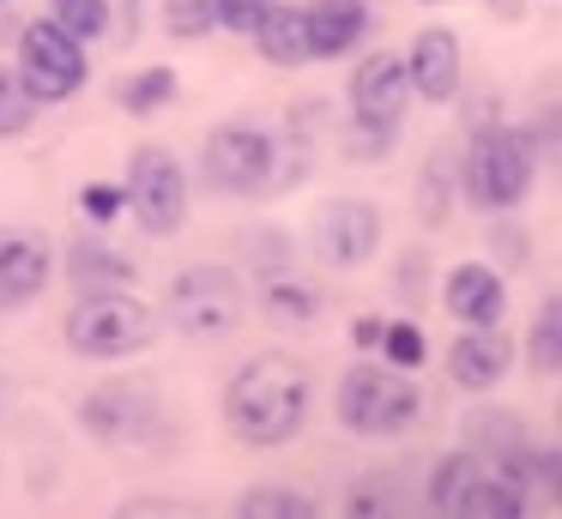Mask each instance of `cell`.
Returning a JSON list of instances; mask_svg holds the SVG:
<instances>
[{
  "mask_svg": "<svg viewBox=\"0 0 562 519\" xmlns=\"http://www.w3.org/2000/svg\"><path fill=\"white\" fill-rule=\"evenodd\" d=\"M308 369L284 350H267V357H248L243 369L224 386V422L243 447H284L296 429L308 422Z\"/></svg>",
  "mask_w": 562,
  "mask_h": 519,
  "instance_id": "cell-1",
  "label": "cell"
},
{
  "mask_svg": "<svg viewBox=\"0 0 562 519\" xmlns=\"http://www.w3.org/2000/svg\"><path fill=\"white\" fill-rule=\"evenodd\" d=\"M200 176L218 193H279L303 176V151L296 139H284L279 127H260V121H224L206 133V151H200Z\"/></svg>",
  "mask_w": 562,
  "mask_h": 519,
  "instance_id": "cell-2",
  "label": "cell"
},
{
  "mask_svg": "<svg viewBox=\"0 0 562 519\" xmlns=\"http://www.w3.org/2000/svg\"><path fill=\"white\" fill-rule=\"evenodd\" d=\"M151 338H158V314L139 296H127V284L79 290V302L67 308V345H74V357L115 362V357L146 350Z\"/></svg>",
  "mask_w": 562,
  "mask_h": 519,
  "instance_id": "cell-3",
  "label": "cell"
},
{
  "mask_svg": "<svg viewBox=\"0 0 562 519\" xmlns=\"http://www.w3.org/2000/svg\"><path fill=\"white\" fill-rule=\"evenodd\" d=\"M538 176V139L526 127H484L472 145H465L460 163V188L477 212H508L532 193Z\"/></svg>",
  "mask_w": 562,
  "mask_h": 519,
  "instance_id": "cell-4",
  "label": "cell"
},
{
  "mask_svg": "<svg viewBox=\"0 0 562 519\" xmlns=\"http://www.w3.org/2000/svg\"><path fill=\"white\" fill-rule=\"evenodd\" d=\"M333 405H339V422L351 435H405L424 417L417 381L405 369H393V362H357V369H345Z\"/></svg>",
  "mask_w": 562,
  "mask_h": 519,
  "instance_id": "cell-5",
  "label": "cell"
},
{
  "mask_svg": "<svg viewBox=\"0 0 562 519\" xmlns=\"http://www.w3.org/2000/svg\"><path fill=\"white\" fill-rule=\"evenodd\" d=\"M243 278L231 272V266H188V272H176L170 284V302H164V314H170V326L182 338H194V345H212V338H231L236 326H243Z\"/></svg>",
  "mask_w": 562,
  "mask_h": 519,
  "instance_id": "cell-6",
  "label": "cell"
},
{
  "mask_svg": "<svg viewBox=\"0 0 562 519\" xmlns=\"http://www.w3.org/2000/svg\"><path fill=\"white\" fill-rule=\"evenodd\" d=\"M91 79L86 67V43L67 36L55 19H37L19 31V84L31 91V103H61Z\"/></svg>",
  "mask_w": 562,
  "mask_h": 519,
  "instance_id": "cell-7",
  "label": "cell"
},
{
  "mask_svg": "<svg viewBox=\"0 0 562 519\" xmlns=\"http://www.w3.org/2000/svg\"><path fill=\"white\" fill-rule=\"evenodd\" d=\"M122 200H127V212L139 217V229H151V236H176V229L188 224V176H182V163H176L164 145H146V151L134 157V169H127Z\"/></svg>",
  "mask_w": 562,
  "mask_h": 519,
  "instance_id": "cell-8",
  "label": "cell"
},
{
  "mask_svg": "<svg viewBox=\"0 0 562 519\" xmlns=\"http://www.w3.org/2000/svg\"><path fill=\"white\" fill-rule=\"evenodd\" d=\"M412 103V84H405V60L400 55H369L351 72V127L363 133H400V115Z\"/></svg>",
  "mask_w": 562,
  "mask_h": 519,
  "instance_id": "cell-9",
  "label": "cell"
},
{
  "mask_svg": "<svg viewBox=\"0 0 562 519\" xmlns=\"http://www.w3.org/2000/svg\"><path fill=\"white\" fill-rule=\"evenodd\" d=\"M381 248V212L369 200H333L315 224V253L333 272H351Z\"/></svg>",
  "mask_w": 562,
  "mask_h": 519,
  "instance_id": "cell-10",
  "label": "cell"
},
{
  "mask_svg": "<svg viewBox=\"0 0 562 519\" xmlns=\"http://www.w3.org/2000/svg\"><path fill=\"white\" fill-rule=\"evenodd\" d=\"M400 60H405V84H412L424 103H453V91H460V36H453L448 24L417 31Z\"/></svg>",
  "mask_w": 562,
  "mask_h": 519,
  "instance_id": "cell-11",
  "label": "cell"
},
{
  "mask_svg": "<svg viewBox=\"0 0 562 519\" xmlns=\"http://www.w3.org/2000/svg\"><path fill=\"white\" fill-rule=\"evenodd\" d=\"M49 272H55V248L43 229H0V308L43 296Z\"/></svg>",
  "mask_w": 562,
  "mask_h": 519,
  "instance_id": "cell-12",
  "label": "cell"
},
{
  "mask_svg": "<svg viewBox=\"0 0 562 519\" xmlns=\"http://www.w3.org/2000/svg\"><path fill=\"white\" fill-rule=\"evenodd\" d=\"M151 386L146 381H103L98 393L79 405V417H86L91 435H103V441H127V435H139L151 422Z\"/></svg>",
  "mask_w": 562,
  "mask_h": 519,
  "instance_id": "cell-13",
  "label": "cell"
},
{
  "mask_svg": "<svg viewBox=\"0 0 562 519\" xmlns=\"http://www.w3.org/2000/svg\"><path fill=\"white\" fill-rule=\"evenodd\" d=\"M441 308H448L460 326H496L502 308H508L502 272H490V266H477V260L453 266L448 284H441Z\"/></svg>",
  "mask_w": 562,
  "mask_h": 519,
  "instance_id": "cell-14",
  "label": "cell"
},
{
  "mask_svg": "<svg viewBox=\"0 0 562 519\" xmlns=\"http://www.w3.org/2000/svg\"><path fill=\"white\" fill-rule=\"evenodd\" d=\"M508 362H514V345L496 332V326H465V332L453 338V350H448V374L465 386V393H490V386L508 374Z\"/></svg>",
  "mask_w": 562,
  "mask_h": 519,
  "instance_id": "cell-15",
  "label": "cell"
},
{
  "mask_svg": "<svg viewBox=\"0 0 562 519\" xmlns=\"http://www.w3.org/2000/svg\"><path fill=\"white\" fill-rule=\"evenodd\" d=\"M303 24H308V48H315V60H327V55H345V48L363 43L369 7L363 0H315V7H303Z\"/></svg>",
  "mask_w": 562,
  "mask_h": 519,
  "instance_id": "cell-16",
  "label": "cell"
},
{
  "mask_svg": "<svg viewBox=\"0 0 562 519\" xmlns=\"http://www.w3.org/2000/svg\"><path fill=\"white\" fill-rule=\"evenodd\" d=\"M248 36L260 43V55H267L272 67H308V60H315L303 7H279V0H267V12L255 19V31H248Z\"/></svg>",
  "mask_w": 562,
  "mask_h": 519,
  "instance_id": "cell-17",
  "label": "cell"
},
{
  "mask_svg": "<svg viewBox=\"0 0 562 519\" xmlns=\"http://www.w3.org/2000/svg\"><path fill=\"white\" fill-rule=\"evenodd\" d=\"M67 272H74V290H110V284H134V260L115 253L110 241H74L67 253Z\"/></svg>",
  "mask_w": 562,
  "mask_h": 519,
  "instance_id": "cell-18",
  "label": "cell"
},
{
  "mask_svg": "<svg viewBox=\"0 0 562 519\" xmlns=\"http://www.w3.org/2000/svg\"><path fill=\"white\" fill-rule=\"evenodd\" d=\"M477 471H484V453H472V447H460V453H448L436 471H429V507L448 519H460L465 495H472Z\"/></svg>",
  "mask_w": 562,
  "mask_h": 519,
  "instance_id": "cell-19",
  "label": "cell"
},
{
  "mask_svg": "<svg viewBox=\"0 0 562 519\" xmlns=\"http://www.w3.org/2000/svg\"><path fill=\"white\" fill-rule=\"evenodd\" d=\"M236 514L243 519H315L321 507L308 501V495H296L291 483H255V489L236 501Z\"/></svg>",
  "mask_w": 562,
  "mask_h": 519,
  "instance_id": "cell-20",
  "label": "cell"
},
{
  "mask_svg": "<svg viewBox=\"0 0 562 519\" xmlns=\"http://www.w3.org/2000/svg\"><path fill=\"white\" fill-rule=\"evenodd\" d=\"M526 362H532V374H544V381L562 369V302H557V296L538 308L532 338H526Z\"/></svg>",
  "mask_w": 562,
  "mask_h": 519,
  "instance_id": "cell-21",
  "label": "cell"
},
{
  "mask_svg": "<svg viewBox=\"0 0 562 519\" xmlns=\"http://www.w3.org/2000/svg\"><path fill=\"white\" fill-rule=\"evenodd\" d=\"M260 302H267L272 320H291V326H303V320H315V314H321V296L308 284H296V278H267Z\"/></svg>",
  "mask_w": 562,
  "mask_h": 519,
  "instance_id": "cell-22",
  "label": "cell"
},
{
  "mask_svg": "<svg viewBox=\"0 0 562 519\" xmlns=\"http://www.w3.org/2000/svg\"><path fill=\"white\" fill-rule=\"evenodd\" d=\"M164 103H176V72L170 67H146L122 84V109L127 115H158Z\"/></svg>",
  "mask_w": 562,
  "mask_h": 519,
  "instance_id": "cell-23",
  "label": "cell"
},
{
  "mask_svg": "<svg viewBox=\"0 0 562 519\" xmlns=\"http://www.w3.org/2000/svg\"><path fill=\"white\" fill-rule=\"evenodd\" d=\"M375 350L393 362V369H424L429 338H424V326H412V320H387V332H381Z\"/></svg>",
  "mask_w": 562,
  "mask_h": 519,
  "instance_id": "cell-24",
  "label": "cell"
},
{
  "mask_svg": "<svg viewBox=\"0 0 562 519\" xmlns=\"http://www.w3.org/2000/svg\"><path fill=\"white\" fill-rule=\"evenodd\" d=\"M55 24L79 43H91V36L110 31V0H55Z\"/></svg>",
  "mask_w": 562,
  "mask_h": 519,
  "instance_id": "cell-25",
  "label": "cell"
},
{
  "mask_svg": "<svg viewBox=\"0 0 562 519\" xmlns=\"http://www.w3.org/2000/svg\"><path fill=\"white\" fill-rule=\"evenodd\" d=\"M31 115H37V103H31V91L19 84V72L0 67V139H13V133L31 127Z\"/></svg>",
  "mask_w": 562,
  "mask_h": 519,
  "instance_id": "cell-26",
  "label": "cell"
},
{
  "mask_svg": "<svg viewBox=\"0 0 562 519\" xmlns=\"http://www.w3.org/2000/svg\"><path fill=\"white\" fill-rule=\"evenodd\" d=\"M248 260L255 266H267V272H284V266H291V236H284V229H248Z\"/></svg>",
  "mask_w": 562,
  "mask_h": 519,
  "instance_id": "cell-27",
  "label": "cell"
},
{
  "mask_svg": "<svg viewBox=\"0 0 562 519\" xmlns=\"http://www.w3.org/2000/svg\"><path fill=\"white\" fill-rule=\"evenodd\" d=\"M164 24H170V36H206V31H218V24H212V0H170Z\"/></svg>",
  "mask_w": 562,
  "mask_h": 519,
  "instance_id": "cell-28",
  "label": "cell"
},
{
  "mask_svg": "<svg viewBox=\"0 0 562 519\" xmlns=\"http://www.w3.org/2000/svg\"><path fill=\"white\" fill-rule=\"evenodd\" d=\"M79 205H86V217H98V224H110L115 212H122V188H110V181H91L86 193H79Z\"/></svg>",
  "mask_w": 562,
  "mask_h": 519,
  "instance_id": "cell-29",
  "label": "cell"
},
{
  "mask_svg": "<svg viewBox=\"0 0 562 519\" xmlns=\"http://www.w3.org/2000/svg\"><path fill=\"white\" fill-rule=\"evenodd\" d=\"M490 248H496L502 266L520 272V266H526V229H490Z\"/></svg>",
  "mask_w": 562,
  "mask_h": 519,
  "instance_id": "cell-30",
  "label": "cell"
},
{
  "mask_svg": "<svg viewBox=\"0 0 562 519\" xmlns=\"http://www.w3.org/2000/svg\"><path fill=\"white\" fill-rule=\"evenodd\" d=\"M381 332H387V320H381V314H363V320L351 326V345H357V350H375Z\"/></svg>",
  "mask_w": 562,
  "mask_h": 519,
  "instance_id": "cell-31",
  "label": "cell"
},
{
  "mask_svg": "<svg viewBox=\"0 0 562 519\" xmlns=\"http://www.w3.org/2000/svg\"><path fill=\"white\" fill-rule=\"evenodd\" d=\"M122 514H182V507H170V501H122Z\"/></svg>",
  "mask_w": 562,
  "mask_h": 519,
  "instance_id": "cell-32",
  "label": "cell"
},
{
  "mask_svg": "<svg viewBox=\"0 0 562 519\" xmlns=\"http://www.w3.org/2000/svg\"><path fill=\"white\" fill-rule=\"evenodd\" d=\"M0 405H7V374H0Z\"/></svg>",
  "mask_w": 562,
  "mask_h": 519,
  "instance_id": "cell-33",
  "label": "cell"
},
{
  "mask_svg": "<svg viewBox=\"0 0 562 519\" xmlns=\"http://www.w3.org/2000/svg\"><path fill=\"white\" fill-rule=\"evenodd\" d=\"M424 7H441V0H424Z\"/></svg>",
  "mask_w": 562,
  "mask_h": 519,
  "instance_id": "cell-34",
  "label": "cell"
}]
</instances>
